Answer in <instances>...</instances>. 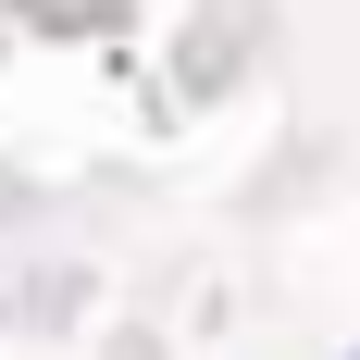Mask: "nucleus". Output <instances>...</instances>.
Masks as SVG:
<instances>
[{"label":"nucleus","mask_w":360,"mask_h":360,"mask_svg":"<svg viewBox=\"0 0 360 360\" xmlns=\"http://www.w3.org/2000/svg\"><path fill=\"white\" fill-rule=\"evenodd\" d=\"M348 360H360V348H348Z\"/></svg>","instance_id":"nucleus-1"}]
</instances>
